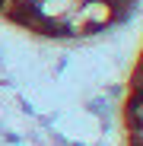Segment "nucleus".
Returning <instances> with one entry per match:
<instances>
[{"label": "nucleus", "instance_id": "f257e3e1", "mask_svg": "<svg viewBox=\"0 0 143 146\" xmlns=\"http://www.w3.org/2000/svg\"><path fill=\"white\" fill-rule=\"evenodd\" d=\"M124 146H143V48L124 95Z\"/></svg>", "mask_w": 143, "mask_h": 146}]
</instances>
